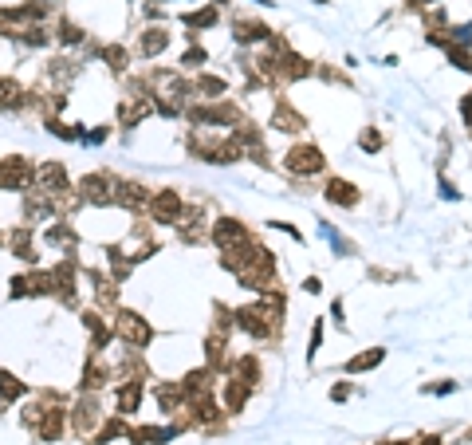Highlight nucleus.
I'll return each instance as SVG.
<instances>
[{
    "label": "nucleus",
    "mask_w": 472,
    "mask_h": 445,
    "mask_svg": "<svg viewBox=\"0 0 472 445\" xmlns=\"http://www.w3.org/2000/svg\"><path fill=\"white\" fill-rule=\"evenodd\" d=\"M460 118H464V127H472V91L460 99Z\"/></svg>",
    "instance_id": "obj_12"
},
{
    "label": "nucleus",
    "mask_w": 472,
    "mask_h": 445,
    "mask_svg": "<svg viewBox=\"0 0 472 445\" xmlns=\"http://www.w3.org/2000/svg\"><path fill=\"white\" fill-rule=\"evenodd\" d=\"M240 240H244V229H240L236 221H220L217 225V244L220 249H233V244H240Z\"/></svg>",
    "instance_id": "obj_4"
},
{
    "label": "nucleus",
    "mask_w": 472,
    "mask_h": 445,
    "mask_svg": "<svg viewBox=\"0 0 472 445\" xmlns=\"http://www.w3.org/2000/svg\"><path fill=\"white\" fill-rule=\"evenodd\" d=\"M276 127L280 130H303V118H299L291 107H280V111H276Z\"/></svg>",
    "instance_id": "obj_7"
},
{
    "label": "nucleus",
    "mask_w": 472,
    "mask_h": 445,
    "mask_svg": "<svg viewBox=\"0 0 472 445\" xmlns=\"http://www.w3.org/2000/svg\"><path fill=\"white\" fill-rule=\"evenodd\" d=\"M429 394H453L456 390V382H437V386H425Z\"/></svg>",
    "instance_id": "obj_14"
},
{
    "label": "nucleus",
    "mask_w": 472,
    "mask_h": 445,
    "mask_svg": "<svg viewBox=\"0 0 472 445\" xmlns=\"http://www.w3.org/2000/svg\"><path fill=\"white\" fill-rule=\"evenodd\" d=\"M12 103H20V87L8 79H0V107H12Z\"/></svg>",
    "instance_id": "obj_10"
},
{
    "label": "nucleus",
    "mask_w": 472,
    "mask_h": 445,
    "mask_svg": "<svg viewBox=\"0 0 472 445\" xmlns=\"http://www.w3.org/2000/svg\"><path fill=\"white\" fill-rule=\"evenodd\" d=\"M413 4H437V0H413Z\"/></svg>",
    "instance_id": "obj_16"
},
{
    "label": "nucleus",
    "mask_w": 472,
    "mask_h": 445,
    "mask_svg": "<svg viewBox=\"0 0 472 445\" xmlns=\"http://www.w3.org/2000/svg\"><path fill=\"white\" fill-rule=\"evenodd\" d=\"M469 442H472V433H469Z\"/></svg>",
    "instance_id": "obj_17"
},
{
    "label": "nucleus",
    "mask_w": 472,
    "mask_h": 445,
    "mask_svg": "<svg viewBox=\"0 0 472 445\" xmlns=\"http://www.w3.org/2000/svg\"><path fill=\"white\" fill-rule=\"evenodd\" d=\"M417 445H441V437L437 433H429V437H417Z\"/></svg>",
    "instance_id": "obj_15"
},
{
    "label": "nucleus",
    "mask_w": 472,
    "mask_h": 445,
    "mask_svg": "<svg viewBox=\"0 0 472 445\" xmlns=\"http://www.w3.org/2000/svg\"><path fill=\"white\" fill-rule=\"evenodd\" d=\"M177 209H181V201H177V193H161L154 205V217L157 221H173L177 217Z\"/></svg>",
    "instance_id": "obj_5"
},
{
    "label": "nucleus",
    "mask_w": 472,
    "mask_h": 445,
    "mask_svg": "<svg viewBox=\"0 0 472 445\" xmlns=\"http://www.w3.org/2000/svg\"><path fill=\"white\" fill-rule=\"evenodd\" d=\"M327 201H335V205H343V209H354L358 205V190H354L350 181H343V177H330L327 181Z\"/></svg>",
    "instance_id": "obj_2"
},
{
    "label": "nucleus",
    "mask_w": 472,
    "mask_h": 445,
    "mask_svg": "<svg viewBox=\"0 0 472 445\" xmlns=\"http://www.w3.org/2000/svg\"><path fill=\"white\" fill-rule=\"evenodd\" d=\"M362 146H366V150H382V134H378V130H366Z\"/></svg>",
    "instance_id": "obj_13"
},
{
    "label": "nucleus",
    "mask_w": 472,
    "mask_h": 445,
    "mask_svg": "<svg viewBox=\"0 0 472 445\" xmlns=\"http://www.w3.org/2000/svg\"><path fill=\"white\" fill-rule=\"evenodd\" d=\"M0 390H4V398H20L24 394V386H20L12 374H0Z\"/></svg>",
    "instance_id": "obj_11"
},
{
    "label": "nucleus",
    "mask_w": 472,
    "mask_h": 445,
    "mask_svg": "<svg viewBox=\"0 0 472 445\" xmlns=\"http://www.w3.org/2000/svg\"><path fill=\"white\" fill-rule=\"evenodd\" d=\"M382 359H386V351L374 347V351H366V355H354V359L346 363V370H350V374H358V370H374V366L382 363Z\"/></svg>",
    "instance_id": "obj_3"
},
{
    "label": "nucleus",
    "mask_w": 472,
    "mask_h": 445,
    "mask_svg": "<svg viewBox=\"0 0 472 445\" xmlns=\"http://www.w3.org/2000/svg\"><path fill=\"white\" fill-rule=\"evenodd\" d=\"M287 170H291V174H319V170H323V154H319L315 146H296V150L287 154Z\"/></svg>",
    "instance_id": "obj_1"
},
{
    "label": "nucleus",
    "mask_w": 472,
    "mask_h": 445,
    "mask_svg": "<svg viewBox=\"0 0 472 445\" xmlns=\"http://www.w3.org/2000/svg\"><path fill=\"white\" fill-rule=\"evenodd\" d=\"M138 394H142V382H130V386H122V394H118V406H122V414H130V410H134Z\"/></svg>",
    "instance_id": "obj_8"
},
{
    "label": "nucleus",
    "mask_w": 472,
    "mask_h": 445,
    "mask_svg": "<svg viewBox=\"0 0 472 445\" xmlns=\"http://www.w3.org/2000/svg\"><path fill=\"white\" fill-rule=\"evenodd\" d=\"M161 48H166V32H157V28L142 40V55H154V51H161Z\"/></svg>",
    "instance_id": "obj_9"
},
{
    "label": "nucleus",
    "mask_w": 472,
    "mask_h": 445,
    "mask_svg": "<svg viewBox=\"0 0 472 445\" xmlns=\"http://www.w3.org/2000/svg\"><path fill=\"white\" fill-rule=\"evenodd\" d=\"M122 335L130 339V343H146V323H138V319L130 316V312H122Z\"/></svg>",
    "instance_id": "obj_6"
}]
</instances>
